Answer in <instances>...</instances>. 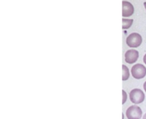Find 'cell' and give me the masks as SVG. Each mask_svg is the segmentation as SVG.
<instances>
[{
  "instance_id": "7",
  "label": "cell",
  "mask_w": 146,
  "mask_h": 119,
  "mask_svg": "<svg viewBox=\"0 0 146 119\" xmlns=\"http://www.w3.org/2000/svg\"><path fill=\"white\" fill-rule=\"evenodd\" d=\"M123 22V25H122V28L123 29H129L130 27L132 26L133 23V19H125L123 18L122 20Z\"/></svg>"
},
{
  "instance_id": "10",
  "label": "cell",
  "mask_w": 146,
  "mask_h": 119,
  "mask_svg": "<svg viewBox=\"0 0 146 119\" xmlns=\"http://www.w3.org/2000/svg\"><path fill=\"white\" fill-rule=\"evenodd\" d=\"M143 62L146 64V54H145V56L143 57Z\"/></svg>"
},
{
  "instance_id": "12",
  "label": "cell",
  "mask_w": 146,
  "mask_h": 119,
  "mask_svg": "<svg viewBox=\"0 0 146 119\" xmlns=\"http://www.w3.org/2000/svg\"><path fill=\"white\" fill-rule=\"evenodd\" d=\"M143 119H146V114H145V115L143 116Z\"/></svg>"
},
{
  "instance_id": "13",
  "label": "cell",
  "mask_w": 146,
  "mask_h": 119,
  "mask_svg": "<svg viewBox=\"0 0 146 119\" xmlns=\"http://www.w3.org/2000/svg\"><path fill=\"white\" fill-rule=\"evenodd\" d=\"M144 7H145V8L146 9V2H144Z\"/></svg>"
},
{
  "instance_id": "9",
  "label": "cell",
  "mask_w": 146,
  "mask_h": 119,
  "mask_svg": "<svg viewBox=\"0 0 146 119\" xmlns=\"http://www.w3.org/2000/svg\"><path fill=\"white\" fill-rule=\"evenodd\" d=\"M122 93H123V102H122V104H124L125 103V101H126V100H127V94H126V92L124 91V90H123Z\"/></svg>"
},
{
  "instance_id": "4",
  "label": "cell",
  "mask_w": 146,
  "mask_h": 119,
  "mask_svg": "<svg viewBox=\"0 0 146 119\" xmlns=\"http://www.w3.org/2000/svg\"><path fill=\"white\" fill-rule=\"evenodd\" d=\"M142 110L138 106H131L126 110L125 115L128 119H141L142 117Z\"/></svg>"
},
{
  "instance_id": "3",
  "label": "cell",
  "mask_w": 146,
  "mask_h": 119,
  "mask_svg": "<svg viewBox=\"0 0 146 119\" xmlns=\"http://www.w3.org/2000/svg\"><path fill=\"white\" fill-rule=\"evenodd\" d=\"M131 75L135 79H141L146 76V68L141 64H137L131 68Z\"/></svg>"
},
{
  "instance_id": "8",
  "label": "cell",
  "mask_w": 146,
  "mask_h": 119,
  "mask_svg": "<svg viewBox=\"0 0 146 119\" xmlns=\"http://www.w3.org/2000/svg\"><path fill=\"white\" fill-rule=\"evenodd\" d=\"M122 68H123V76H122V80L123 81H127V80L130 77V71L128 69V67L125 65H122Z\"/></svg>"
},
{
  "instance_id": "2",
  "label": "cell",
  "mask_w": 146,
  "mask_h": 119,
  "mask_svg": "<svg viewBox=\"0 0 146 119\" xmlns=\"http://www.w3.org/2000/svg\"><path fill=\"white\" fill-rule=\"evenodd\" d=\"M130 100L135 104H139L145 100V94L140 88H134L130 92Z\"/></svg>"
},
{
  "instance_id": "5",
  "label": "cell",
  "mask_w": 146,
  "mask_h": 119,
  "mask_svg": "<svg viewBox=\"0 0 146 119\" xmlns=\"http://www.w3.org/2000/svg\"><path fill=\"white\" fill-rule=\"evenodd\" d=\"M139 58V53L135 49H130L125 52V61L128 64H134Z\"/></svg>"
},
{
  "instance_id": "6",
  "label": "cell",
  "mask_w": 146,
  "mask_h": 119,
  "mask_svg": "<svg viewBox=\"0 0 146 119\" xmlns=\"http://www.w3.org/2000/svg\"><path fill=\"white\" fill-rule=\"evenodd\" d=\"M122 16L123 17H129L134 13V7L131 2L123 1L122 2Z\"/></svg>"
},
{
  "instance_id": "11",
  "label": "cell",
  "mask_w": 146,
  "mask_h": 119,
  "mask_svg": "<svg viewBox=\"0 0 146 119\" xmlns=\"http://www.w3.org/2000/svg\"><path fill=\"white\" fill-rule=\"evenodd\" d=\"M143 88H144V90H145V92H146V81L145 83H144V84H143Z\"/></svg>"
},
{
  "instance_id": "1",
  "label": "cell",
  "mask_w": 146,
  "mask_h": 119,
  "mask_svg": "<svg viewBox=\"0 0 146 119\" xmlns=\"http://www.w3.org/2000/svg\"><path fill=\"white\" fill-rule=\"evenodd\" d=\"M142 41V37L138 33H132L126 39V44L131 48H137L140 47Z\"/></svg>"
}]
</instances>
